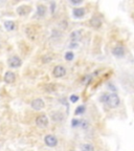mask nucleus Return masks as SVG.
Wrapping results in <instances>:
<instances>
[{
  "label": "nucleus",
  "instance_id": "1",
  "mask_svg": "<svg viewBox=\"0 0 134 151\" xmlns=\"http://www.w3.org/2000/svg\"><path fill=\"white\" fill-rule=\"evenodd\" d=\"M105 102L108 104L109 107L111 108H114V107H117L119 105V100L118 96H117L116 93H110L108 96H105Z\"/></svg>",
  "mask_w": 134,
  "mask_h": 151
},
{
  "label": "nucleus",
  "instance_id": "2",
  "mask_svg": "<svg viewBox=\"0 0 134 151\" xmlns=\"http://www.w3.org/2000/svg\"><path fill=\"white\" fill-rule=\"evenodd\" d=\"M44 142L48 147H56L58 145V138L52 134H48L45 136Z\"/></svg>",
  "mask_w": 134,
  "mask_h": 151
},
{
  "label": "nucleus",
  "instance_id": "3",
  "mask_svg": "<svg viewBox=\"0 0 134 151\" xmlns=\"http://www.w3.org/2000/svg\"><path fill=\"white\" fill-rule=\"evenodd\" d=\"M36 124H37V126L41 127V128H44V127H46V126L48 125V118L46 116H44V114L37 116V119H36Z\"/></svg>",
  "mask_w": 134,
  "mask_h": 151
},
{
  "label": "nucleus",
  "instance_id": "4",
  "mask_svg": "<svg viewBox=\"0 0 134 151\" xmlns=\"http://www.w3.org/2000/svg\"><path fill=\"white\" fill-rule=\"evenodd\" d=\"M52 73H54V76H55L56 78H62V77H64L66 75V69H65L64 66L58 65L55 67Z\"/></svg>",
  "mask_w": 134,
  "mask_h": 151
},
{
  "label": "nucleus",
  "instance_id": "5",
  "mask_svg": "<svg viewBox=\"0 0 134 151\" xmlns=\"http://www.w3.org/2000/svg\"><path fill=\"white\" fill-rule=\"evenodd\" d=\"M44 101L42 99H35V100L32 102V109H35V110H41V109L44 108Z\"/></svg>",
  "mask_w": 134,
  "mask_h": 151
},
{
  "label": "nucleus",
  "instance_id": "6",
  "mask_svg": "<svg viewBox=\"0 0 134 151\" xmlns=\"http://www.w3.org/2000/svg\"><path fill=\"white\" fill-rule=\"evenodd\" d=\"M21 63H22V61H21V59H20L19 57H17V56H14V57L8 59V65H10V67L17 68L21 65Z\"/></svg>",
  "mask_w": 134,
  "mask_h": 151
},
{
  "label": "nucleus",
  "instance_id": "7",
  "mask_svg": "<svg viewBox=\"0 0 134 151\" xmlns=\"http://www.w3.org/2000/svg\"><path fill=\"white\" fill-rule=\"evenodd\" d=\"M81 39H82V33L80 30H73L70 35V40L72 43H78Z\"/></svg>",
  "mask_w": 134,
  "mask_h": 151
},
{
  "label": "nucleus",
  "instance_id": "8",
  "mask_svg": "<svg viewBox=\"0 0 134 151\" xmlns=\"http://www.w3.org/2000/svg\"><path fill=\"white\" fill-rule=\"evenodd\" d=\"M112 54L115 56V57H123L125 55V48L122 45H117L115 46L113 49H112Z\"/></svg>",
  "mask_w": 134,
  "mask_h": 151
},
{
  "label": "nucleus",
  "instance_id": "9",
  "mask_svg": "<svg viewBox=\"0 0 134 151\" xmlns=\"http://www.w3.org/2000/svg\"><path fill=\"white\" fill-rule=\"evenodd\" d=\"M15 73H13V71H6L4 75V82L8 84H11L13 82H15Z\"/></svg>",
  "mask_w": 134,
  "mask_h": 151
},
{
  "label": "nucleus",
  "instance_id": "10",
  "mask_svg": "<svg viewBox=\"0 0 134 151\" xmlns=\"http://www.w3.org/2000/svg\"><path fill=\"white\" fill-rule=\"evenodd\" d=\"M90 25H91L92 28H99V26L102 25V21H101V19H99V17L95 16V17H92V18H91V20H90Z\"/></svg>",
  "mask_w": 134,
  "mask_h": 151
},
{
  "label": "nucleus",
  "instance_id": "11",
  "mask_svg": "<svg viewBox=\"0 0 134 151\" xmlns=\"http://www.w3.org/2000/svg\"><path fill=\"white\" fill-rule=\"evenodd\" d=\"M73 16L75 18H82L83 16L85 15V10L83 8H73Z\"/></svg>",
  "mask_w": 134,
  "mask_h": 151
},
{
  "label": "nucleus",
  "instance_id": "12",
  "mask_svg": "<svg viewBox=\"0 0 134 151\" xmlns=\"http://www.w3.org/2000/svg\"><path fill=\"white\" fill-rule=\"evenodd\" d=\"M30 11V8H28V6H25V5H23V6H20L19 8L17 10L18 14L19 15H26L28 12Z\"/></svg>",
  "mask_w": 134,
  "mask_h": 151
},
{
  "label": "nucleus",
  "instance_id": "13",
  "mask_svg": "<svg viewBox=\"0 0 134 151\" xmlns=\"http://www.w3.org/2000/svg\"><path fill=\"white\" fill-rule=\"evenodd\" d=\"M81 151H95V147L91 144H83L81 146Z\"/></svg>",
  "mask_w": 134,
  "mask_h": 151
},
{
  "label": "nucleus",
  "instance_id": "14",
  "mask_svg": "<svg viewBox=\"0 0 134 151\" xmlns=\"http://www.w3.org/2000/svg\"><path fill=\"white\" fill-rule=\"evenodd\" d=\"M4 28L8 30H15V23L13 21H5L4 22Z\"/></svg>",
  "mask_w": 134,
  "mask_h": 151
},
{
  "label": "nucleus",
  "instance_id": "15",
  "mask_svg": "<svg viewBox=\"0 0 134 151\" xmlns=\"http://www.w3.org/2000/svg\"><path fill=\"white\" fill-rule=\"evenodd\" d=\"M45 14V8L43 6V5H39L37 8V16H39V17H43Z\"/></svg>",
  "mask_w": 134,
  "mask_h": 151
},
{
  "label": "nucleus",
  "instance_id": "16",
  "mask_svg": "<svg viewBox=\"0 0 134 151\" xmlns=\"http://www.w3.org/2000/svg\"><path fill=\"white\" fill-rule=\"evenodd\" d=\"M73 57H75V55H73L72 52H67V53L65 54V59H66L67 61H71L72 59H73Z\"/></svg>",
  "mask_w": 134,
  "mask_h": 151
},
{
  "label": "nucleus",
  "instance_id": "17",
  "mask_svg": "<svg viewBox=\"0 0 134 151\" xmlns=\"http://www.w3.org/2000/svg\"><path fill=\"white\" fill-rule=\"evenodd\" d=\"M85 111V106H79L77 108V110H75V114H81V113H83Z\"/></svg>",
  "mask_w": 134,
  "mask_h": 151
},
{
  "label": "nucleus",
  "instance_id": "18",
  "mask_svg": "<svg viewBox=\"0 0 134 151\" xmlns=\"http://www.w3.org/2000/svg\"><path fill=\"white\" fill-rule=\"evenodd\" d=\"M80 126H81L83 129H87V128H88V123H87L86 121H84V120H83V121L80 122Z\"/></svg>",
  "mask_w": 134,
  "mask_h": 151
},
{
  "label": "nucleus",
  "instance_id": "19",
  "mask_svg": "<svg viewBox=\"0 0 134 151\" xmlns=\"http://www.w3.org/2000/svg\"><path fill=\"white\" fill-rule=\"evenodd\" d=\"M80 120H72V126L73 127H77V126H80Z\"/></svg>",
  "mask_w": 134,
  "mask_h": 151
},
{
  "label": "nucleus",
  "instance_id": "20",
  "mask_svg": "<svg viewBox=\"0 0 134 151\" xmlns=\"http://www.w3.org/2000/svg\"><path fill=\"white\" fill-rule=\"evenodd\" d=\"M70 101H71V102H73V103H75V102H77L78 100H79V98H78L77 96H75V95H72V96H70Z\"/></svg>",
  "mask_w": 134,
  "mask_h": 151
},
{
  "label": "nucleus",
  "instance_id": "21",
  "mask_svg": "<svg viewBox=\"0 0 134 151\" xmlns=\"http://www.w3.org/2000/svg\"><path fill=\"white\" fill-rule=\"evenodd\" d=\"M70 3H72V4H80V3H82V1H81V0H80V1H73V0H71Z\"/></svg>",
  "mask_w": 134,
  "mask_h": 151
}]
</instances>
